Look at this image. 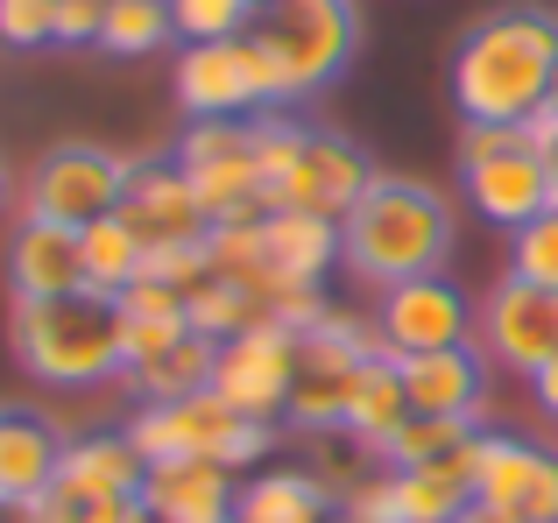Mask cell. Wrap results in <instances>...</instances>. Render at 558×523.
<instances>
[{
  "label": "cell",
  "instance_id": "6da1fadb",
  "mask_svg": "<svg viewBox=\"0 0 558 523\" xmlns=\"http://www.w3.org/2000/svg\"><path fill=\"white\" fill-rule=\"evenodd\" d=\"M558 71V14L537 0H502L474 14L452 42L446 93L460 127H531Z\"/></svg>",
  "mask_w": 558,
  "mask_h": 523
},
{
  "label": "cell",
  "instance_id": "7a4b0ae2",
  "mask_svg": "<svg viewBox=\"0 0 558 523\" xmlns=\"http://www.w3.org/2000/svg\"><path fill=\"white\" fill-rule=\"evenodd\" d=\"M452 206L424 178H381L340 220V269L368 290H396L417 276H446L452 262Z\"/></svg>",
  "mask_w": 558,
  "mask_h": 523
},
{
  "label": "cell",
  "instance_id": "3957f363",
  "mask_svg": "<svg viewBox=\"0 0 558 523\" xmlns=\"http://www.w3.org/2000/svg\"><path fill=\"white\" fill-rule=\"evenodd\" d=\"M14 361L36 375L43 389H107L128 375V318L113 297H50V304H14L8 312Z\"/></svg>",
  "mask_w": 558,
  "mask_h": 523
},
{
  "label": "cell",
  "instance_id": "277c9868",
  "mask_svg": "<svg viewBox=\"0 0 558 523\" xmlns=\"http://www.w3.org/2000/svg\"><path fill=\"white\" fill-rule=\"evenodd\" d=\"M247 42H255L262 85H269V113L304 107L326 85H340L354 64L361 0H269V8H255Z\"/></svg>",
  "mask_w": 558,
  "mask_h": 523
},
{
  "label": "cell",
  "instance_id": "5b68a950",
  "mask_svg": "<svg viewBox=\"0 0 558 523\" xmlns=\"http://www.w3.org/2000/svg\"><path fill=\"white\" fill-rule=\"evenodd\" d=\"M128 439L142 446L149 467H170V460H213V467L241 474L255 460H269L283 446V425L269 417H241L233 403H219L213 389L205 397H184V403H142L128 417Z\"/></svg>",
  "mask_w": 558,
  "mask_h": 523
},
{
  "label": "cell",
  "instance_id": "8992f818",
  "mask_svg": "<svg viewBox=\"0 0 558 523\" xmlns=\"http://www.w3.org/2000/svg\"><path fill=\"white\" fill-rule=\"evenodd\" d=\"M460 192L495 234H523L551 206V178L531 127H460Z\"/></svg>",
  "mask_w": 558,
  "mask_h": 523
},
{
  "label": "cell",
  "instance_id": "52a82bcc",
  "mask_svg": "<svg viewBox=\"0 0 558 523\" xmlns=\"http://www.w3.org/2000/svg\"><path fill=\"white\" fill-rule=\"evenodd\" d=\"M128 178H135V156H113V149H99V142H57L22 178V220L85 234V227L121 212Z\"/></svg>",
  "mask_w": 558,
  "mask_h": 523
},
{
  "label": "cell",
  "instance_id": "ba28073f",
  "mask_svg": "<svg viewBox=\"0 0 558 523\" xmlns=\"http://www.w3.org/2000/svg\"><path fill=\"white\" fill-rule=\"evenodd\" d=\"M178 170L191 178L205 220H262V178H255V121H191L178 135Z\"/></svg>",
  "mask_w": 558,
  "mask_h": 523
},
{
  "label": "cell",
  "instance_id": "9c48e42d",
  "mask_svg": "<svg viewBox=\"0 0 558 523\" xmlns=\"http://www.w3.org/2000/svg\"><path fill=\"white\" fill-rule=\"evenodd\" d=\"M298 368H304V340L290 326H276V318H262V326L219 340L213 397L233 403L241 417H269V425H283L290 389H298Z\"/></svg>",
  "mask_w": 558,
  "mask_h": 523
},
{
  "label": "cell",
  "instance_id": "30bf717a",
  "mask_svg": "<svg viewBox=\"0 0 558 523\" xmlns=\"http://www.w3.org/2000/svg\"><path fill=\"white\" fill-rule=\"evenodd\" d=\"M474 346L488 368L523 375L531 382L537 368L558 354V290L523 283V276H495V290L474 304Z\"/></svg>",
  "mask_w": 558,
  "mask_h": 523
},
{
  "label": "cell",
  "instance_id": "8fae6325",
  "mask_svg": "<svg viewBox=\"0 0 558 523\" xmlns=\"http://www.w3.org/2000/svg\"><path fill=\"white\" fill-rule=\"evenodd\" d=\"M170 93L191 121H247V113H269V85H262L255 64V42L233 36V42H184L178 71H170Z\"/></svg>",
  "mask_w": 558,
  "mask_h": 523
},
{
  "label": "cell",
  "instance_id": "7c38bea8",
  "mask_svg": "<svg viewBox=\"0 0 558 523\" xmlns=\"http://www.w3.org/2000/svg\"><path fill=\"white\" fill-rule=\"evenodd\" d=\"M381 178L375 156L340 127H304V156L283 178V192L269 198V212H318V220H347L361 206V192Z\"/></svg>",
  "mask_w": 558,
  "mask_h": 523
},
{
  "label": "cell",
  "instance_id": "4fadbf2b",
  "mask_svg": "<svg viewBox=\"0 0 558 523\" xmlns=\"http://www.w3.org/2000/svg\"><path fill=\"white\" fill-rule=\"evenodd\" d=\"M474 502L517 523H558V453H545L537 439H517V431H481Z\"/></svg>",
  "mask_w": 558,
  "mask_h": 523
},
{
  "label": "cell",
  "instance_id": "5bb4252c",
  "mask_svg": "<svg viewBox=\"0 0 558 523\" xmlns=\"http://www.w3.org/2000/svg\"><path fill=\"white\" fill-rule=\"evenodd\" d=\"M381 346L396 361L403 354H438V346H466L474 340V304L452 276H417V283H396L381 290Z\"/></svg>",
  "mask_w": 558,
  "mask_h": 523
},
{
  "label": "cell",
  "instance_id": "9a60e30c",
  "mask_svg": "<svg viewBox=\"0 0 558 523\" xmlns=\"http://www.w3.org/2000/svg\"><path fill=\"white\" fill-rule=\"evenodd\" d=\"M121 227L142 241V248H191V241L213 234L191 178L178 170V156H135V178H128V198H121Z\"/></svg>",
  "mask_w": 558,
  "mask_h": 523
},
{
  "label": "cell",
  "instance_id": "2e32d148",
  "mask_svg": "<svg viewBox=\"0 0 558 523\" xmlns=\"http://www.w3.org/2000/svg\"><path fill=\"white\" fill-rule=\"evenodd\" d=\"M396 375H403L410 417H481L495 368L481 361V346L466 340V346H438V354H403Z\"/></svg>",
  "mask_w": 558,
  "mask_h": 523
},
{
  "label": "cell",
  "instance_id": "e0dca14e",
  "mask_svg": "<svg viewBox=\"0 0 558 523\" xmlns=\"http://www.w3.org/2000/svg\"><path fill=\"white\" fill-rule=\"evenodd\" d=\"M8 290H14V304L78 297V290H85V248H78V234L43 227V220H22L8 234Z\"/></svg>",
  "mask_w": 558,
  "mask_h": 523
},
{
  "label": "cell",
  "instance_id": "ac0fdd59",
  "mask_svg": "<svg viewBox=\"0 0 558 523\" xmlns=\"http://www.w3.org/2000/svg\"><path fill=\"white\" fill-rule=\"evenodd\" d=\"M149 488V460L128 431H85L64 439V467H57V496H85V502H135Z\"/></svg>",
  "mask_w": 558,
  "mask_h": 523
},
{
  "label": "cell",
  "instance_id": "d6986e66",
  "mask_svg": "<svg viewBox=\"0 0 558 523\" xmlns=\"http://www.w3.org/2000/svg\"><path fill=\"white\" fill-rule=\"evenodd\" d=\"M474 453H481V417H410L375 460L389 474H452L474 488Z\"/></svg>",
  "mask_w": 558,
  "mask_h": 523
},
{
  "label": "cell",
  "instance_id": "ffe728a7",
  "mask_svg": "<svg viewBox=\"0 0 558 523\" xmlns=\"http://www.w3.org/2000/svg\"><path fill=\"white\" fill-rule=\"evenodd\" d=\"M64 467V431L36 411H0V502H43Z\"/></svg>",
  "mask_w": 558,
  "mask_h": 523
},
{
  "label": "cell",
  "instance_id": "44dd1931",
  "mask_svg": "<svg viewBox=\"0 0 558 523\" xmlns=\"http://www.w3.org/2000/svg\"><path fill=\"white\" fill-rule=\"evenodd\" d=\"M262 248H269L276 290H318L340 262V220L318 212H262Z\"/></svg>",
  "mask_w": 558,
  "mask_h": 523
},
{
  "label": "cell",
  "instance_id": "7402d4cb",
  "mask_svg": "<svg viewBox=\"0 0 558 523\" xmlns=\"http://www.w3.org/2000/svg\"><path fill=\"white\" fill-rule=\"evenodd\" d=\"M233 474L213 467V460H170V467H149V488H142V510L156 523H227L233 516Z\"/></svg>",
  "mask_w": 558,
  "mask_h": 523
},
{
  "label": "cell",
  "instance_id": "603a6c76",
  "mask_svg": "<svg viewBox=\"0 0 558 523\" xmlns=\"http://www.w3.org/2000/svg\"><path fill=\"white\" fill-rule=\"evenodd\" d=\"M332 516H340V496L304 467H262L233 496V523H332Z\"/></svg>",
  "mask_w": 558,
  "mask_h": 523
},
{
  "label": "cell",
  "instance_id": "cb8c5ba5",
  "mask_svg": "<svg viewBox=\"0 0 558 523\" xmlns=\"http://www.w3.org/2000/svg\"><path fill=\"white\" fill-rule=\"evenodd\" d=\"M213 361H219V346L205 340V332H184V340L163 346L156 361L128 368L121 389L135 397V411L142 403H184V397H205V389H213Z\"/></svg>",
  "mask_w": 558,
  "mask_h": 523
},
{
  "label": "cell",
  "instance_id": "d4e9b609",
  "mask_svg": "<svg viewBox=\"0 0 558 523\" xmlns=\"http://www.w3.org/2000/svg\"><path fill=\"white\" fill-rule=\"evenodd\" d=\"M410 425V403H403V375H396V354H375L368 368L354 375V403H347V439L361 453H381L396 431Z\"/></svg>",
  "mask_w": 558,
  "mask_h": 523
},
{
  "label": "cell",
  "instance_id": "484cf974",
  "mask_svg": "<svg viewBox=\"0 0 558 523\" xmlns=\"http://www.w3.org/2000/svg\"><path fill=\"white\" fill-rule=\"evenodd\" d=\"M78 248H85V290H93V297H113V304H121L128 290L142 283V269H149V248L121 227V212L99 220V227H85Z\"/></svg>",
  "mask_w": 558,
  "mask_h": 523
},
{
  "label": "cell",
  "instance_id": "4316f807",
  "mask_svg": "<svg viewBox=\"0 0 558 523\" xmlns=\"http://www.w3.org/2000/svg\"><path fill=\"white\" fill-rule=\"evenodd\" d=\"M191 332H205V340H233V332H247V326H262L269 318V297L262 290H247V283H233V276H213V283H198L191 290Z\"/></svg>",
  "mask_w": 558,
  "mask_h": 523
},
{
  "label": "cell",
  "instance_id": "83f0119b",
  "mask_svg": "<svg viewBox=\"0 0 558 523\" xmlns=\"http://www.w3.org/2000/svg\"><path fill=\"white\" fill-rule=\"evenodd\" d=\"M170 36H178L170 0H107V36H99L107 57H156Z\"/></svg>",
  "mask_w": 558,
  "mask_h": 523
},
{
  "label": "cell",
  "instance_id": "f1b7e54d",
  "mask_svg": "<svg viewBox=\"0 0 558 523\" xmlns=\"http://www.w3.org/2000/svg\"><path fill=\"white\" fill-rule=\"evenodd\" d=\"M396 482V516L403 523H452L474 502V488L452 482V474H389Z\"/></svg>",
  "mask_w": 558,
  "mask_h": 523
},
{
  "label": "cell",
  "instance_id": "f546056e",
  "mask_svg": "<svg viewBox=\"0 0 558 523\" xmlns=\"http://www.w3.org/2000/svg\"><path fill=\"white\" fill-rule=\"evenodd\" d=\"M178 42H233L255 28V0H170Z\"/></svg>",
  "mask_w": 558,
  "mask_h": 523
},
{
  "label": "cell",
  "instance_id": "4dcf8cb0",
  "mask_svg": "<svg viewBox=\"0 0 558 523\" xmlns=\"http://www.w3.org/2000/svg\"><path fill=\"white\" fill-rule=\"evenodd\" d=\"M509 276L558 290V198L537 212L531 227H523V234H509Z\"/></svg>",
  "mask_w": 558,
  "mask_h": 523
},
{
  "label": "cell",
  "instance_id": "1f68e13d",
  "mask_svg": "<svg viewBox=\"0 0 558 523\" xmlns=\"http://www.w3.org/2000/svg\"><path fill=\"white\" fill-rule=\"evenodd\" d=\"M57 28V0H0V42L8 50H43Z\"/></svg>",
  "mask_w": 558,
  "mask_h": 523
},
{
  "label": "cell",
  "instance_id": "d6a6232c",
  "mask_svg": "<svg viewBox=\"0 0 558 523\" xmlns=\"http://www.w3.org/2000/svg\"><path fill=\"white\" fill-rule=\"evenodd\" d=\"M43 523H156L149 510H142V496L135 502H85V496H43Z\"/></svg>",
  "mask_w": 558,
  "mask_h": 523
},
{
  "label": "cell",
  "instance_id": "836d02e7",
  "mask_svg": "<svg viewBox=\"0 0 558 523\" xmlns=\"http://www.w3.org/2000/svg\"><path fill=\"white\" fill-rule=\"evenodd\" d=\"M340 516H347V523H403V516H396V482H389V467H375L368 482L347 488Z\"/></svg>",
  "mask_w": 558,
  "mask_h": 523
},
{
  "label": "cell",
  "instance_id": "e575fe53",
  "mask_svg": "<svg viewBox=\"0 0 558 523\" xmlns=\"http://www.w3.org/2000/svg\"><path fill=\"white\" fill-rule=\"evenodd\" d=\"M107 36V0H57V28L50 42H64V50H85V42Z\"/></svg>",
  "mask_w": 558,
  "mask_h": 523
},
{
  "label": "cell",
  "instance_id": "d590c367",
  "mask_svg": "<svg viewBox=\"0 0 558 523\" xmlns=\"http://www.w3.org/2000/svg\"><path fill=\"white\" fill-rule=\"evenodd\" d=\"M531 403H537V417H545V425L558 431V354L531 375Z\"/></svg>",
  "mask_w": 558,
  "mask_h": 523
},
{
  "label": "cell",
  "instance_id": "8d00e7d4",
  "mask_svg": "<svg viewBox=\"0 0 558 523\" xmlns=\"http://www.w3.org/2000/svg\"><path fill=\"white\" fill-rule=\"evenodd\" d=\"M537 135V156H545V178H551V198H558V127H531Z\"/></svg>",
  "mask_w": 558,
  "mask_h": 523
},
{
  "label": "cell",
  "instance_id": "74e56055",
  "mask_svg": "<svg viewBox=\"0 0 558 523\" xmlns=\"http://www.w3.org/2000/svg\"><path fill=\"white\" fill-rule=\"evenodd\" d=\"M452 523H517V516H502V510H488V502H466Z\"/></svg>",
  "mask_w": 558,
  "mask_h": 523
},
{
  "label": "cell",
  "instance_id": "f35d334b",
  "mask_svg": "<svg viewBox=\"0 0 558 523\" xmlns=\"http://www.w3.org/2000/svg\"><path fill=\"white\" fill-rule=\"evenodd\" d=\"M531 127H558V71H551V93H545V113H537Z\"/></svg>",
  "mask_w": 558,
  "mask_h": 523
},
{
  "label": "cell",
  "instance_id": "ab89813d",
  "mask_svg": "<svg viewBox=\"0 0 558 523\" xmlns=\"http://www.w3.org/2000/svg\"><path fill=\"white\" fill-rule=\"evenodd\" d=\"M8 192H14V184H8V163H0V206H8Z\"/></svg>",
  "mask_w": 558,
  "mask_h": 523
},
{
  "label": "cell",
  "instance_id": "60d3db41",
  "mask_svg": "<svg viewBox=\"0 0 558 523\" xmlns=\"http://www.w3.org/2000/svg\"><path fill=\"white\" fill-rule=\"evenodd\" d=\"M255 8H269V0H255Z\"/></svg>",
  "mask_w": 558,
  "mask_h": 523
},
{
  "label": "cell",
  "instance_id": "b9f144b4",
  "mask_svg": "<svg viewBox=\"0 0 558 523\" xmlns=\"http://www.w3.org/2000/svg\"><path fill=\"white\" fill-rule=\"evenodd\" d=\"M332 523H347V516H332Z\"/></svg>",
  "mask_w": 558,
  "mask_h": 523
},
{
  "label": "cell",
  "instance_id": "7bdbcfd3",
  "mask_svg": "<svg viewBox=\"0 0 558 523\" xmlns=\"http://www.w3.org/2000/svg\"><path fill=\"white\" fill-rule=\"evenodd\" d=\"M227 523H233V516H227Z\"/></svg>",
  "mask_w": 558,
  "mask_h": 523
}]
</instances>
